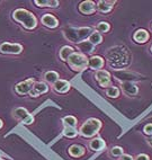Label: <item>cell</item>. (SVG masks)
Here are the masks:
<instances>
[{
  "label": "cell",
  "mask_w": 152,
  "mask_h": 160,
  "mask_svg": "<svg viewBox=\"0 0 152 160\" xmlns=\"http://www.w3.org/2000/svg\"><path fill=\"white\" fill-rule=\"evenodd\" d=\"M12 19L15 22L19 23L24 28L33 31L37 26V18L33 12H31L27 9L24 8H17L12 12Z\"/></svg>",
  "instance_id": "cell-1"
},
{
  "label": "cell",
  "mask_w": 152,
  "mask_h": 160,
  "mask_svg": "<svg viewBox=\"0 0 152 160\" xmlns=\"http://www.w3.org/2000/svg\"><path fill=\"white\" fill-rule=\"evenodd\" d=\"M91 27H79V28H75V27H66L63 29V35L66 40L72 42V43H80L82 41L88 40V37L92 33Z\"/></svg>",
  "instance_id": "cell-2"
},
{
  "label": "cell",
  "mask_w": 152,
  "mask_h": 160,
  "mask_svg": "<svg viewBox=\"0 0 152 160\" xmlns=\"http://www.w3.org/2000/svg\"><path fill=\"white\" fill-rule=\"evenodd\" d=\"M101 129V121L98 118H88V120L80 126L78 133L83 138H92Z\"/></svg>",
  "instance_id": "cell-3"
},
{
  "label": "cell",
  "mask_w": 152,
  "mask_h": 160,
  "mask_svg": "<svg viewBox=\"0 0 152 160\" xmlns=\"http://www.w3.org/2000/svg\"><path fill=\"white\" fill-rule=\"evenodd\" d=\"M66 62H68V64H69L72 70H75V71H82V70H85L88 67V58H87V55L82 54V53L75 52V53H72L68 58Z\"/></svg>",
  "instance_id": "cell-4"
},
{
  "label": "cell",
  "mask_w": 152,
  "mask_h": 160,
  "mask_svg": "<svg viewBox=\"0 0 152 160\" xmlns=\"http://www.w3.org/2000/svg\"><path fill=\"white\" fill-rule=\"evenodd\" d=\"M12 116L24 125H31L34 123V116L25 107H17L12 111Z\"/></svg>",
  "instance_id": "cell-5"
},
{
  "label": "cell",
  "mask_w": 152,
  "mask_h": 160,
  "mask_svg": "<svg viewBox=\"0 0 152 160\" xmlns=\"http://www.w3.org/2000/svg\"><path fill=\"white\" fill-rule=\"evenodd\" d=\"M24 50V46L20 43H10V42H2L0 44V53L1 54L18 55Z\"/></svg>",
  "instance_id": "cell-6"
},
{
  "label": "cell",
  "mask_w": 152,
  "mask_h": 160,
  "mask_svg": "<svg viewBox=\"0 0 152 160\" xmlns=\"http://www.w3.org/2000/svg\"><path fill=\"white\" fill-rule=\"evenodd\" d=\"M34 83H35L34 78H29V79H26L24 81H20V82H18L15 86V92L18 95H27L32 90Z\"/></svg>",
  "instance_id": "cell-7"
},
{
  "label": "cell",
  "mask_w": 152,
  "mask_h": 160,
  "mask_svg": "<svg viewBox=\"0 0 152 160\" xmlns=\"http://www.w3.org/2000/svg\"><path fill=\"white\" fill-rule=\"evenodd\" d=\"M95 78L101 87L110 86V73L106 70H97L95 73Z\"/></svg>",
  "instance_id": "cell-8"
},
{
  "label": "cell",
  "mask_w": 152,
  "mask_h": 160,
  "mask_svg": "<svg viewBox=\"0 0 152 160\" xmlns=\"http://www.w3.org/2000/svg\"><path fill=\"white\" fill-rule=\"evenodd\" d=\"M47 92H49V86L43 81H38V82L34 83V86H33L32 90L29 92L28 95L31 97H38L41 95L46 94Z\"/></svg>",
  "instance_id": "cell-9"
},
{
  "label": "cell",
  "mask_w": 152,
  "mask_h": 160,
  "mask_svg": "<svg viewBox=\"0 0 152 160\" xmlns=\"http://www.w3.org/2000/svg\"><path fill=\"white\" fill-rule=\"evenodd\" d=\"M79 12L85 15H91L96 12V3L91 0H86L79 5Z\"/></svg>",
  "instance_id": "cell-10"
},
{
  "label": "cell",
  "mask_w": 152,
  "mask_h": 160,
  "mask_svg": "<svg viewBox=\"0 0 152 160\" xmlns=\"http://www.w3.org/2000/svg\"><path fill=\"white\" fill-rule=\"evenodd\" d=\"M53 86V89L55 92H59V94H66L70 90L71 88V85H70L69 81H66L64 79H59L55 83L52 85Z\"/></svg>",
  "instance_id": "cell-11"
},
{
  "label": "cell",
  "mask_w": 152,
  "mask_h": 160,
  "mask_svg": "<svg viewBox=\"0 0 152 160\" xmlns=\"http://www.w3.org/2000/svg\"><path fill=\"white\" fill-rule=\"evenodd\" d=\"M41 22H42V24H43L45 27H49V28H55V27H57V25H59L57 18L52 14L43 15Z\"/></svg>",
  "instance_id": "cell-12"
},
{
  "label": "cell",
  "mask_w": 152,
  "mask_h": 160,
  "mask_svg": "<svg viewBox=\"0 0 152 160\" xmlns=\"http://www.w3.org/2000/svg\"><path fill=\"white\" fill-rule=\"evenodd\" d=\"M116 3V1H108V0H101L98 1L96 5V9H98L101 12L107 14V12H112V9L114 8V5Z\"/></svg>",
  "instance_id": "cell-13"
},
{
  "label": "cell",
  "mask_w": 152,
  "mask_h": 160,
  "mask_svg": "<svg viewBox=\"0 0 152 160\" xmlns=\"http://www.w3.org/2000/svg\"><path fill=\"white\" fill-rule=\"evenodd\" d=\"M104 64H105V61L99 55H92L90 59H88V67H90L91 69H95L96 71L97 70H101Z\"/></svg>",
  "instance_id": "cell-14"
},
{
  "label": "cell",
  "mask_w": 152,
  "mask_h": 160,
  "mask_svg": "<svg viewBox=\"0 0 152 160\" xmlns=\"http://www.w3.org/2000/svg\"><path fill=\"white\" fill-rule=\"evenodd\" d=\"M77 48L81 51V53L82 54H90V53H92V52L95 51L96 46L92 45L90 42H89L88 40L86 41H82V42H80V43L77 44Z\"/></svg>",
  "instance_id": "cell-15"
},
{
  "label": "cell",
  "mask_w": 152,
  "mask_h": 160,
  "mask_svg": "<svg viewBox=\"0 0 152 160\" xmlns=\"http://www.w3.org/2000/svg\"><path fill=\"white\" fill-rule=\"evenodd\" d=\"M122 90H123L125 94L127 95H136L138 94V86L133 83L132 81H125V82H122Z\"/></svg>",
  "instance_id": "cell-16"
},
{
  "label": "cell",
  "mask_w": 152,
  "mask_h": 160,
  "mask_svg": "<svg viewBox=\"0 0 152 160\" xmlns=\"http://www.w3.org/2000/svg\"><path fill=\"white\" fill-rule=\"evenodd\" d=\"M89 148L94 151H101V150L106 148V143L101 138H95L89 142Z\"/></svg>",
  "instance_id": "cell-17"
},
{
  "label": "cell",
  "mask_w": 152,
  "mask_h": 160,
  "mask_svg": "<svg viewBox=\"0 0 152 160\" xmlns=\"http://www.w3.org/2000/svg\"><path fill=\"white\" fill-rule=\"evenodd\" d=\"M135 42L138 43H145L146 41L149 40V33L145 31V29H138V31L134 33V36H133Z\"/></svg>",
  "instance_id": "cell-18"
},
{
  "label": "cell",
  "mask_w": 152,
  "mask_h": 160,
  "mask_svg": "<svg viewBox=\"0 0 152 160\" xmlns=\"http://www.w3.org/2000/svg\"><path fill=\"white\" fill-rule=\"evenodd\" d=\"M34 3L37 7H47V8H56L59 6L57 0H35Z\"/></svg>",
  "instance_id": "cell-19"
},
{
  "label": "cell",
  "mask_w": 152,
  "mask_h": 160,
  "mask_svg": "<svg viewBox=\"0 0 152 160\" xmlns=\"http://www.w3.org/2000/svg\"><path fill=\"white\" fill-rule=\"evenodd\" d=\"M83 153H85V148L80 144H73L69 148V154L72 157H81V156H83Z\"/></svg>",
  "instance_id": "cell-20"
},
{
  "label": "cell",
  "mask_w": 152,
  "mask_h": 160,
  "mask_svg": "<svg viewBox=\"0 0 152 160\" xmlns=\"http://www.w3.org/2000/svg\"><path fill=\"white\" fill-rule=\"evenodd\" d=\"M75 52H76L75 49H73L72 46L66 45L60 50V52H59V55H60V59L62 61H66V60H68V58H69L72 53H75Z\"/></svg>",
  "instance_id": "cell-21"
},
{
  "label": "cell",
  "mask_w": 152,
  "mask_h": 160,
  "mask_svg": "<svg viewBox=\"0 0 152 160\" xmlns=\"http://www.w3.org/2000/svg\"><path fill=\"white\" fill-rule=\"evenodd\" d=\"M44 79H45V81L47 83H50V85H53V83L56 82L60 78H59V73H57L56 71H53V70H51V71H47V72H45V73H44Z\"/></svg>",
  "instance_id": "cell-22"
},
{
  "label": "cell",
  "mask_w": 152,
  "mask_h": 160,
  "mask_svg": "<svg viewBox=\"0 0 152 160\" xmlns=\"http://www.w3.org/2000/svg\"><path fill=\"white\" fill-rule=\"evenodd\" d=\"M115 74H116L117 79L124 80L123 82H125V81H132L133 79H135V78H134V74L131 73V72L124 71V70H120V71H116V72H115Z\"/></svg>",
  "instance_id": "cell-23"
},
{
  "label": "cell",
  "mask_w": 152,
  "mask_h": 160,
  "mask_svg": "<svg viewBox=\"0 0 152 160\" xmlns=\"http://www.w3.org/2000/svg\"><path fill=\"white\" fill-rule=\"evenodd\" d=\"M88 41L92 44V45L96 46V45H98V44H101V42H103V35L97 31L92 32L91 34H90V36L88 37Z\"/></svg>",
  "instance_id": "cell-24"
},
{
  "label": "cell",
  "mask_w": 152,
  "mask_h": 160,
  "mask_svg": "<svg viewBox=\"0 0 152 160\" xmlns=\"http://www.w3.org/2000/svg\"><path fill=\"white\" fill-rule=\"evenodd\" d=\"M62 122H63L66 126H69V128H72V129H77V118L75 116H72V115H68V116L63 117Z\"/></svg>",
  "instance_id": "cell-25"
},
{
  "label": "cell",
  "mask_w": 152,
  "mask_h": 160,
  "mask_svg": "<svg viewBox=\"0 0 152 160\" xmlns=\"http://www.w3.org/2000/svg\"><path fill=\"white\" fill-rule=\"evenodd\" d=\"M106 95L110 98H117L120 96V89L115 86H109L106 88Z\"/></svg>",
  "instance_id": "cell-26"
},
{
  "label": "cell",
  "mask_w": 152,
  "mask_h": 160,
  "mask_svg": "<svg viewBox=\"0 0 152 160\" xmlns=\"http://www.w3.org/2000/svg\"><path fill=\"white\" fill-rule=\"evenodd\" d=\"M77 134H78V130L77 129H72V128H69V126H66V129H64V131H63L64 137L71 139V138L77 137Z\"/></svg>",
  "instance_id": "cell-27"
},
{
  "label": "cell",
  "mask_w": 152,
  "mask_h": 160,
  "mask_svg": "<svg viewBox=\"0 0 152 160\" xmlns=\"http://www.w3.org/2000/svg\"><path fill=\"white\" fill-rule=\"evenodd\" d=\"M110 29V25L107 22H101L97 24V32L99 33H107Z\"/></svg>",
  "instance_id": "cell-28"
},
{
  "label": "cell",
  "mask_w": 152,
  "mask_h": 160,
  "mask_svg": "<svg viewBox=\"0 0 152 160\" xmlns=\"http://www.w3.org/2000/svg\"><path fill=\"white\" fill-rule=\"evenodd\" d=\"M123 153H124V150H123V148H120V147H113V148L110 149V154L114 156V157H120Z\"/></svg>",
  "instance_id": "cell-29"
},
{
  "label": "cell",
  "mask_w": 152,
  "mask_h": 160,
  "mask_svg": "<svg viewBox=\"0 0 152 160\" xmlns=\"http://www.w3.org/2000/svg\"><path fill=\"white\" fill-rule=\"evenodd\" d=\"M144 133L148 135H151L152 134V124H148V125L144 126V129H143Z\"/></svg>",
  "instance_id": "cell-30"
},
{
  "label": "cell",
  "mask_w": 152,
  "mask_h": 160,
  "mask_svg": "<svg viewBox=\"0 0 152 160\" xmlns=\"http://www.w3.org/2000/svg\"><path fill=\"white\" fill-rule=\"evenodd\" d=\"M120 160H134L132 156H130V154H125V153L122 154V156L120 157Z\"/></svg>",
  "instance_id": "cell-31"
},
{
  "label": "cell",
  "mask_w": 152,
  "mask_h": 160,
  "mask_svg": "<svg viewBox=\"0 0 152 160\" xmlns=\"http://www.w3.org/2000/svg\"><path fill=\"white\" fill-rule=\"evenodd\" d=\"M135 160H150V158L146 156V154L142 153V154H139L138 157H136V159Z\"/></svg>",
  "instance_id": "cell-32"
},
{
  "label": "cell",
  "mask_w": 152,
  "mask_h": 160,
  "mask_svg": "<svg viewBox=\"0 0 152 160\" xmlns=\"http://www.w3.org/2000/svg\"><path fill=\"white\" fill-rule=\"evenodd\" d=\"M2 126H3V122H2V120L0 118V130L2 129Z\"/></svg>",
  "instance_id": "cell-33"
},
{
  "label": "cell",
  "mask_w": 152,
  "mask_h": 160,
  "mask_svg": "<svg viewBox=\"0 0 152 160\" xmlns=\"http://www.w3.org/2000/svg\"><path fill=\"white\" fill-rule=\"evenodd\" d=\"M0 160H5V159H2V158H0Z\"/></svg>",
  "instance_id": "cell-34"
},
{
  "label": "cell",
  "mask_w": 152,
  "mask_h": 160,
  "mask_svg": "<svg viewBox=\"0 0 152 160\" xmlns=\"http://www.w3.org/2000/svg\"><path fill=\"white\" fill-rule=\"evenodd\" d=\"M150 141H151V143H152V139H151V140H150Z\"/></svg>",
  "instance_id": "cell-35"
},
{
  "label": "cell",
  "mask_w": 152,
  "mask_h": 160,
  "mask_svg": "<svg viewBox=\"0 0 152 160\" xmlns=\"http://www.w3.org/2000/svg\"><path fill=\"white\" fill-rule=\"evenodd\" d=\"M151 51H152V46H151Z\"/></svg>",
  "instance_id": "cell-36"
}]
</instances>
